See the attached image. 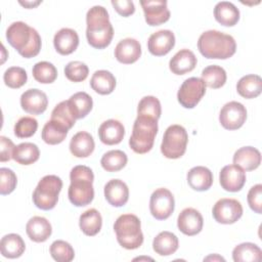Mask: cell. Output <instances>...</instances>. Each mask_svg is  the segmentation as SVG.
Here are the masks:
<instances>
[{
	"label": "cell",
	"instance_id": "obj_37",
	"mask_svg": "<svg viewBox=\"0 0 262 262\" xmlns=\"http://www.w3.org/2000/svg\"><path fill=\"white\" fill-rule=\"evenodd\" d=\"M226 78L227 76L225 70L217 64L209 66L202 72V80L204 81L205 85L213 89L222 87L226 82Z\"/></svg>",
	"mask_w": 262,
	"mask_h": 262
},
{
	"label": "cell",
	"instance_id": "obj_16",
	"mask_svg": "<svg viewBox=\"0 0 262 262\" xmlns=\"http://www.w3.org/2000/svg\"><path fill=\"white\" fill-rule=\"evenodd\" d=\"M47 95L40 89H28L20 96L21 108L31 115H40L44 113L47 108Z\"/></svg>",
	"mask_w": 262,
	"mask_h": 262
},
{
	"label": "cell",
	"instance_id": "obj_19",
	"mask_svg": "<svg viewBox=\"0 0 262 262\" xmlns=\"http://www.w3.org/2000/svg\"><path fill=\"white\" fill-rule=\"evenodd\" d=\"M125 135L123 124L115 119H110L101 123L98 128V136L102 143L114 145L120 143Z\"/></svg>",
	"mask_w": 262,
	"mask_h": 262
},
{
	"label": "cell",
	"instance_id": "obj_12",
	"mask_svg": "<svg viewBox=\"0 0 262 262\" xmlns=\"http://www.w3.org/2000/svg\"><path fill=\"white\" fill-rule=\"evenodd\" d=\"M247 120V110L241 102L229 101L225 103L219 114V122L227 130L241 128Z\"/></svg>",
	"mask_w": 262,
	"mask_h": 262
},
{
	"label": "cell",
	"instance_id": "obj_5",
	"mask_svg": "<svg viewBox=\"0 0 262 262\" xmlns=\"http://www.w3.org/2000/svg\"><path fill=\"white\" fill-rule=\"evenodd\" d=\"M157 133L158 120L150 117L137 116L133 124L129 145L136 154H146L152 148Z\"/></svg>",
	"mask_w": 262,
	"mask_h": 262
},
{
	"label": "cell",
	"instance_id": "obj_17",
	"mask_svg": "<svg viewBox=\"0 0 262 262\" xmlns=\"http://www.w3.org/2000/svg\"><path fill=\"white\" fill-rule=\"evenodd\" d=\"M175 45V36L170 30H160L152 33L147 41L148 51L155 56H163Z\"/></svg>",
	"mask_w": 262,
	"mask_h": 262
},
{
	"label": "cell",
	"instance_id": "obj_6",
	"mask_svg": "<svg viewBox=\"0 0 262 262\" xmlns=\"http://www.w3.org/2000/svg\"><path fill=\"white\" fill-rule=\"evenodd\" d=\"M117 241L127 250L138 249L143 243V233L139 218L134 214H123L114 224Z\"/></svg>",
	"mask_w": 262,
	"mask_h": 262
},
{
	"label": "cell",
	"instance_id": "obj_41",
	"mask_svg": "<svg viewBox=\"0 0 262 262\" xmlns=\"http://www.w3.org/2000/svg\"><path fill=\"white\" fill-rule=\"evenodd\" d=\"M49 252L51 257L57 262H71L75 257L73 247L68 242L61 239L54 241L49 248Z\"/></svg>",
	"mask_w": 262,
	"mask_h": 262
},
{
	"label": "cell",
	"instance_id": "obj_35",
	"mask_svg": "<svg viewBox=\"0 0 262 262\" xmlns=\"http://www.w3.org/2000/svg\"><path fill=\"white\" fill-rule=\"evenodd\" d=\"M40 150L35 143L23 142L17 144L13 149L12 159L20 165H31L39 160Z\"/></svg>",
	"mask_w": 262,
	"mask_h": 262
},
{
	"label": "cell",
	"instance_id": "obj_32",
	"mask_svg": "<svg viewBox=\"0 0 262 262\" xmlns=\"http://www.w3.org/2000/svg\"><path fill=\"white\" fill-rule=\"evenodd\" d=\"M79 226L84 234L93 236L97 234L102 226V218L96 209H89L81 214L79 218Z\"/></svg>",
	"mask_w": 262,
	"mask_h": 262
},
{
	"label": "cell",
	"instance_id": "obj_26",
	"mask_svg": "<svg viewBox=\"0 0 262 262\" xmlns=\"http://www.w3.org/2000/svg\"><path fill=\"white\" fill-rule=\"evenodd\" d=\"M95 147L92 135L86 131L76 133L70 141V150L73 156L77 158L89 157Z\"/></svg>",
	"mask_w": 262,
	"mask_h": 262
},
{
	"label": "cell",
	"instance_id": "obj_9",
	"mask_svg": "<svg viewBox=\"0 0 262 262\" xmlns=\"http://www.w3.org/2000/svg\"><path fill=\"white\" fill-rule=\"evenodd\" d=\"M206 93V85L201 78L186 79L177 92L178 102L185 108L194 107Z\"/></svg>",
	"mask_w": 262,
	"mask_h": 262
},
{
	"label": "cell",
	"instance_id": "obj_44",
	"mask_svg": "<svg viewBox=\"0 0 262 262\" xmlns=\"http://www.w3.org/2000/svg\"><path fill=\"white\" fill-rule=\"evenodd\" d=\"M88 74L89 69L87 64L79 60L70 61L64 67V75L72 82H82L88 77Z\"/></svg>",
	"mask_w": 262,
	"mask_h": 262
},
{
	"label": "cell",
	"instance_id": "obj_24",
	"mask_svg": "<svg viewBox=\"0 0 262 262\" xmlns=\"http://www.w3.org/2000/svg\"><path fill=\"white\" fill-rule=\"evenodd\" d=\"M232 160L244 171H253L261 164V154L253 146H243L234 152Z\"/></svg>",
	"mask_w": 262,
	"mask_h": 262
},
{
	"label": "cell",
	"instance_id": "obj_8",
	"mask_svg": "<svg viewBox=\"0 0 262 262\" xmlns=\"http://www.w3.org/2000/svg\"><path fill=\"white\" fill-rule=\"evenodd\" d=\"M188 142V135L184 127L181 125L169 126L163 136L161 151L167 159H179L185 150Z\"/></svg>",
	"mask_w": 262,
	"mask_h": 262
},
{
	"label": "cell",
	"instance_id": "obj_20",
	"mask_svg": "<svg viewBox=\"0 0 262 262\" xmlns=\"http://www.w3.org/2000/svg\"><path fill=\"white\" fill-rule=\"evenodd\" d=\"M55 50L61 55L73 53L79 45V36L77 32L70 28H62L55 33L53 38Z\"/></svg>",
	"mask_w": 262,
	"mask_h": 262
},
{
	"label": "cell",
	"instance_id": "obj_3",
	"mask_svg": "<svg viewBox=\"0 0 262 262\" xmlns=\"http://www.w3.org/2000/svg\"><path fill=\"white\" fill-rule=\"evenodd\" d=\"M201 54L210 59H226L231 57L236 50V43L232 36L209 30L204 32L198 40Z\"/></svg>",
	"mask_w": 262,
	"mask_h": 262
},
{
	"label": "cell",
	"instance_id": "obj_1",
	"mask_svg": "<svg viewBox=\"0 0 262 262\" xmlns=\"http://www.w3.org/2000/svg\"><path fill=\"white\" fill-rule=\"evenodd\" d=\"M86 37L88 43L96 48L103 49L108 46L114 36V29L110 16L103 6L95 5L86 14Z\"/></svg>",
	"mask_w": 262,
	"mask_h": 262
},
{
	"label": "cell",
	"instance_id": "obj_10",
	"mask_svg": "<svg viewBox=\"0 0 262 262\" xmlns=\"http://www.w3.org/2000/svg\"><path fill=\"white\" fill-rule=\"evenodd\" d=\"M175 207V201L172 192L164 187L156 189L149 201V211L151 215L158 220H165L169 218Z\"/></svg>",
	"mask_w": 262,
	"mask_h": 262
},
{
	"label": "cell",
	"instance_id": "obj_15",
	"mask_svg": "<svg viewBox=\"0 0 262 262\" xmlns=\"http://www.w3.org/2000/svg\"><path fill=\"white\" fill-rule=\"evenodd\" d=\"M204 219L202 214L193 208H185L177 218L178 229L189 236L200 233L203 229Z\"/></svg>",
	"mask_w": 262,
	"mask_h": 262
},
{
	"label": "cell",
	"instance_id": "obj_45",
	"mask_svg": "<svg viewBox=\"0 0 262 262\" xmlns=\"http://www.w3.org/2000/svg\"><path fill=\"white\" fill-rule=\"evenodd\" d=\"M38 129V122L33 117H21L14 125V135L18 138L33 136Z\"/></svg>",
	"mask_w": 262,
	"mask_h": 262
},
{
	"label": "cell",
	"instance_id": "obj_7",
	"mask_svg": "<svg viewBox=\"0 0 262 262\" xmlns=\"http://www.w3.org/2000/svg\"><path fill=\"white\" fill-rule=\"evenodd\" d=\"M62 188V180L56 175H46L37 184L33 192V202L41 210L53 209Z\"/></svg>",
	"mask_w": 262,
	"mask_h": 262
},
{
	"label": "cell",
	"instance_id": "obj_31",
	"mask_svg": "<svg viewBox=\"0 0 262 262\" xmlns=\"http://www.w3.org/2000/svg\"><path fill=\"white\" fill-rule=\"evenodd\" d=\"M236 90L245 98H255L262 91V79L258 75H246L238 80Z\"/></svg>",
	"mask_w": 262,
	"mask_h": 262
},
{
	"label": "cell",
	"instance_id": "obj_4",
	"mask_svg": "<svg viewBox=\"0 0 262 262\" xmlns=\"http://www.w3.org/2000/svg\"><path fill=\"white\" fill-rule=\"evenodd\" d=\"M70 179L71 184L68 190L70 202L76 207L89 205L94 198L92 170L84 165L75 166L71 170Z\"/></svg>",
	"mask_w": 262,
	"mask_h": 262
},
{
	"label": "cell",
	"instance_id": "obj_36",
	"mask_svg": "<svg viewBox=\"0 0 262 262\" xmlns=\"http://www.w3.org/2000/svg\"><path fill=\"white\" fill-rule=\"evenodd\" d=\"M232 259L234 262L261 261L262 251L253 243H243L233 249Z\"/></svg>",
	"mask_w": 262,
	"mask_h": 262
},
{
	"label": "cell",
	"instance_id": "obj_18",
	"mask_svg": "<svg viewBox=\"0 0 262 262\" xmlns=\"http://www.w3.org/2000/svg\"><path fill=\"white\" fill-rule=\"evenodd\" d=\"M141 55V45L133 38L121 40L115 48V57L124 64H130L139 59Z\"/></svg>",
	"mask_w": 262,
	"mask_h": 262
},
{
	"label": "cell",
	"instance_id": "obj_22",
	"mask_svg": "<svg viewBox=\"0 0 262 262\" xmlns=\"http://www.w3.org/2000/svg\"><path fill=\"white\" fill-rule=\"evenodd\" d=\"M26 232L31 241L35 243H43L51 235L52 227L46 218L34 216L28 221L26 225Z\"/></svg>",
	"mask_w": 262,
	"mask_h": 262
},
{
	"label": "cell",
	"instance_id": "obj_34",
	"mask_svg": "<svg viewBox=\"0 0 262 262\" xmlns=\"http://www.w3.org/2000/svg\"><path fill=\"white\" fill-rule=\"evenodd\" d=\"M68 132L69 129L66 126L50 119V121L44 125L41 136L44 142L50 145H54L62 142L66 139Z\"/></svg>",
	"mask_w": 262,
	"mask_h": 262
},
{
	"label": "cell",
	"instance_id": "obj_14",
	"mask_svg": "<svg viewBox=\"0 0 262 262\" xmlns=\"http://www.w3.org/2000/svg\"><path fill=\"white\" fill-rule=\"evenodd\" d=\"M221 187L230 192L239 191L246 182L245 171L236 165L224 166L219 174Z\"/></svg>",
	"mask_w": 262,
	"mask_h": 262
},
{
	"label": "cell",
	"instance_id": "obj_2",
	"mask_svg": "<svg viewBox=\"0 0 262 262\" xmlns=\"http://www.w3.org/2000/svg\"><path fill=\"white\" fill-rule=\"evenodd\" d=\"M8 43L25 58L36 56L41 49L39 33L24 21H14L6 30Z\"/></svg>",
	"mask_w": 262,
	"mask_h": 262
},
{
	"label": "cell",
	"instance_id": "obj_42",
	"mask_svg": "<svg viewBox=\"0 0 262 262\" xmlns=\"http://www.w3.org/2000/svg\"><path fill=\"white\" fill-rule=\"evenodd\" d=\"M51 120H54L63 126H66L69 130L75 125L76 119L72 115L69 106V101L63 100L55 105L51 113Z\"/></svg>",
	"mask_w": 262,
	"mask_h": 262
},
{
	"label": "cell",
	"instance_id": "obj_25",
	"mask_svg": "<svg viewBox=\"0 0 262 262\" xmlns=\"http://www.w3.org/2000/svg\"><path fill=\"white\" fill-rule=\"evenodd\" d=\"M187 183L196 191L208 190L213 184V174L207 167L196 166L187 172Z\"/></svg>",
	"mask_w": 262,
	"mask_h": 262
},
{
	"label": "cell",
	"instance_id": "obj_23",
	"mask_svg": "<svg viewBox=\"0 0 262 262\" xmlns=\"http://www.w3.org/2000/svg\"><path fill=\"white\" fill-rule=\"evenodd\" d=\"M198 59L189 49H181L169 61L170 71L175 75H184L191 72L196 66Z\"/></svg>",
	"mask_w": 262,
	"mask_h": 262
},
{
	"label": "cell",
	"instance_id": "obj_46",
	"mask_svg": "<svg viewBox=\"0 0 262 262\" xmlns=\"http://www.w3.org/2000/svg\"><path fill=\"white\" fill-rule=\"evenodd\" d=\"M0 193L2 195L11 193L17 183V178L15 173L8 168L0 169Z\"/></svg>",
	"mask_w": 262,
	"mask_h": 262
},
{
	"label": "cell",
	"instance_id": "obj_50",
	"mask_svg": "<svg viewBox=\"0 0 262 262\" xmlns=\"http://www.w3.org/2000/svg\"><path fill=\"white\" fill-rule=\"evenodd\" d=\"M19 3H20L23 6L27 7V8H33V7L37 6L38 4H40L41 1H36V2H32V1H25V2H23V1H19Z\"/></svg>",
	"mask_w": 262,
	"mask_h": 262
},
{
	"label": "cell",
	"instance_id": "obj_13",
	"mask_svg": "<svg viewBox=\"0 0 262 262\" xmlns=\"http://www.w3.org/2000/svg\"><path fill=\"white\" fill-rule=\"evenodd\" d=\"M145 21L149 26H160L170 18L166 0H141Z\"/></svg>",
	"mask_w": 262,
	"mask_h": 262
},
{
	"label": "cell",
	"instance_id": "obj_49",
	"mask_svg": "<svg viewBox=\"0 0 262 262\" xmlns=\"http://www.w3.org/2000/svg\"><path fill=\"white\" fill-rule=\"evenodd\" d=\"M112 5L122 16H129L135 11L134 3L130 0H113Z\"/></svg>",
	"mask_w": 262,
	"mask_h": 262
},
{
	"label": "cell",
	"instance_id": "obj_43",
	"mask_svg": "<svg viewBox=\"0 0 262 262\" xmlns=\"http://www.w3.org/2000/svg\"><path fill=\"white\" fill-rule=\"evenodd\" d=\"M3 80L6 86L9 88L17 89L24 86L28 80L27 72L25 69L20 67H11L8 68L4 75H3Z\"/></svg>",
	"mask_w": 262,
	"mask_h": 262
},
{
	"label": "cell",
	"instance_id": "obj_47",
	"mask_svg": "<svg viewBox=\"0 0 262 262\" xmlns=\"http://www.w3.org/2000/svg\"><path fill=\"white\" fill-rule=\"evenodd\" d=\"M248 204L250 208L258 213H262V185L261 184H256L253 187L250 188L248 192Z\"/></svg>",
	"mask_w": 262,
	"mask_h": 262
},
{
	"label": "cell",
	"instance_id": "obj_33",
	"mask_svg": "<svg viewBox=\"0 0 262 262\" xmlns=\"http://www.w3.org/2000/svg\"><path fill=\"white\" fill-rule=\"evenodd\" d=\"M152 249L160 256L172 255L178 249V238L170 231H162L154 238Z\"/></svg>",
	"mask_w": 262,
	"mask_h": 262
},
{
	"label": "cell",
	"instance_id": "obj_40",
	"mask_svg": "<svg viewBox=\"0 0 262 262\" xmlns=\"http://www.w3.org/2000/svg\"><path fill=\"white\" fill-rule=\"evenodd\" d=\"M162 107L160 100L151 95L144 96L138 103L137 106V116L150 117L156 120H159L161 117Z\"/></svg>",
	"mask_w": 262,
	"mask_h": 262
},
{
	"label": "cell",
	"instance_id": "obj_27",
	"mask_svg": "<svg viewBox=\"0 0 262 262\" xmlns=\"http://www.w3.org/2000/svg\"><path fill=\"white\" fill-rule=\"evenodd\" d=\"M214 16L222 26L232 27L236 25L239 19V10L233 3L221 1L215 5Z\"/></svg>",
	"mask_w": 262,
	"mask_h": 262
},
{
	"label": "cell",
	"instance_id": "obj_28",
	"mask_svg": "<svg viewBox=\"0 0 262 262\" xmlns=\"http://www.w3.org/2000/svg\"><path fill=\"white\" fill-rule=\"evenodd\" d=\"M26 245L23 237L16 233L4 235L0 242V251L3 257L14 259L18 258L25 252Z\"/></svg>",
	"mask_w": 262,
	"mask_h": 262
},
{
	"label": "cell",
	"instance_id": "obj_38",
	"mask_svg": "<svg viewBox=\"0 0 262 262\" xmlns=\"http://www.w3.org/2000/svg\"><path fill=\"white\" fill-rule=\"evenodd\" d=\"M127 161L128 158L124 151L120 149H114L105 152L102 156L100 164L102 168L107 172H118L126 166Z\"/></svg>",
	"mask_w": 262,
	"mask_h": 262
},
{
	"label": "cell",
	"instance_id": "obj_30",
	"mask_svg": "<svg viewBox=\"0 0 262 262\" xmlns=\"http://www.w3.org/2000/svg\"><path fill=\"white\" fill-rule=\"evenodd\" d=\"M68 101L70 111L76 120L85 118L90 113L93 106L91 96L83 91L73 94Z\"/></svg>",
	"mask_w": 262,
	"mask_h": 262
},
{
	"label": "cell",
	"instance_id": "obj_21",
	"mask_svg": "<svg viewBox=\"0 0 262 262\" xmlns=\"http://www.w3.org/2000/svg\"><path fill=\"white\" fill-rule=\"evenodd\" d=\"M104 196L110 205L122 207L128 202L129 188L123 180L112 179L104 185Z\"/></svg>",
	"mask_w": 262,
	"mask_h": 262
},
{
	"label": "cell",
	"instance_id": "obj_39",
	"mask_svg": "<svg viewBox=\"0 0 262 262\" xmlns=\"http://www.w3.org/2000/svg\"><path fill=\"white\" fill-rule=\"evenodd\" d=\"M34 79L42 84H50L57 78L56 68L49 61H39L32 70Z\"/></svg>",
	"mask_w": 262,
	"mask_h": 262
},
{
	"label": "cell",
	"instance_id": "obj_48",
	"mask_svg": "<svg viewBox=\"0 0 262 262\" xmlns=\"http://www.w3.org/2000/svg\"><path fill=\"white\" fill-rule=\"evenodd\" d=\"M0 161L7 162L12 159L13 149L15 147L13 142L5 136H0Z\"/></svg>",
	"mask_w": 262,
	"mask_h": 262
},
{
	"label": "cell",
	"instance_id": "obj_29",
	"mask_svg": "<svg viewBox=\"0 0 262 262\" xmlns=\"http://www.w3.org/2000/svg\"><path fill=\"white\" fill-rule=\"evenodd\" d=\"M91 88L98 94L107 95L115 90L116 78L115 76L105 70L96 71L90 80Z\"/></svg>",
	"mask_w": 262,
	"mask_h": 262
},
{
	"label": "cell",
	"instance_id": "obj_51",
	"mask_svg": "<svg viewBox=\"0 0 262 262\" xmlns=\"http://www.w3.org/2000/svg\"><path fill=\"white\" fill-rule=\"evenodd\" d=\"M204 260H222V261H224V258H222L218 255H214V256H209V257L205 258Z\"/></svg>",
	"mask_w": 262,
	"mask_h": 262
},
{
	"label": "cell",
	"instance_id": "obj_11",
	"mask_svg": "<svg viewBox=\"0 0 262 262\" xmlns=\"http://www.w3.org/2000/svg\"><path fill=\"white\" fill-rule=\"evenodd\" d=\"M214 219L221 224H232L243 215V206L235 199H220L213 207Z\"/></svg>",
	"mask_w": 262,
	"mask_h": 262
}]
</instances>
